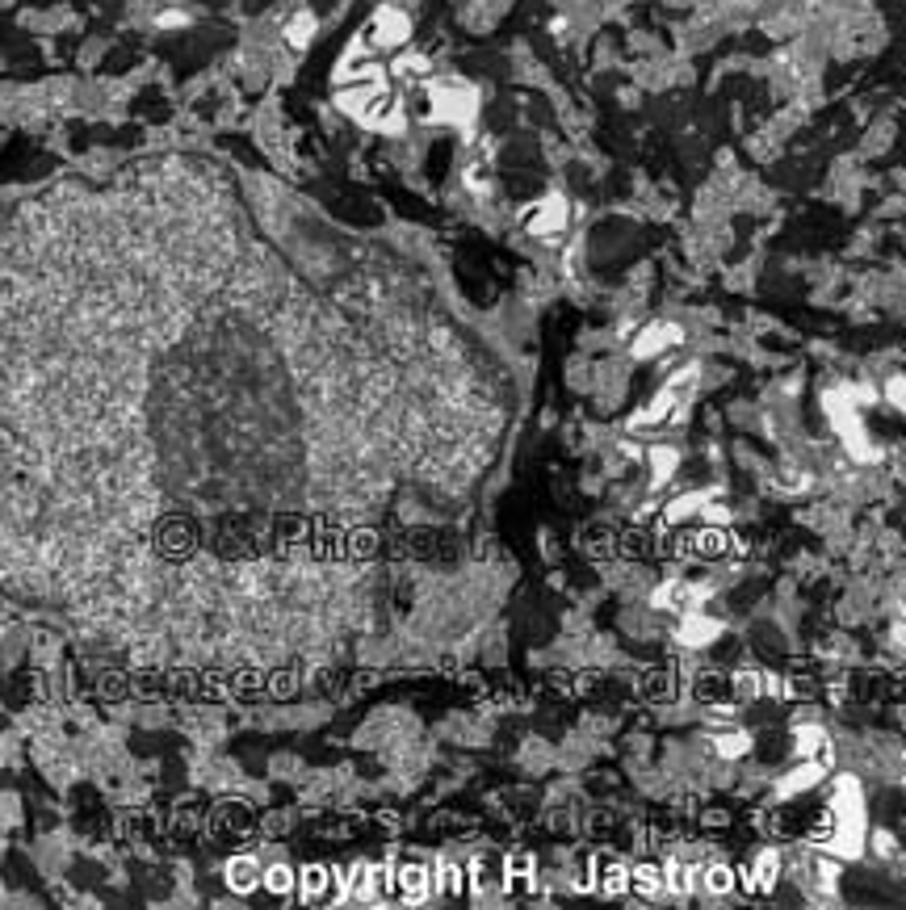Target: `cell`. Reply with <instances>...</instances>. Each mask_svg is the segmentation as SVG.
<instances>
[{
    "label": "cell",
    "mask_w": 906,
    "mask_h": 910,
    "mask_svg": "<svg viewBox=\"0 0 906 910\" xmlns=\"http://www.w3.org/2000/svg\"><path fill=\"white\" fill-rule=\"evenodd\" d=\"M755 747H760V739H755V730L747 722H709V751H714V760L722 764H747Z\"/></svg>",
    "instance_id": "5"
},
{
    "label": "cell",
    "mask_w": 906,
    "mask_h": 910,
    "mask_svg": "<svg viewBox=\"0 0 906 910\" xmlns=\"http://www.w3.org/2000/svg\"><path fill=\"white\" fill-rule=\"evenodd\" d=\"M881 403H890L894 411L906 416V374H890L886 382H881Z\"/></svg>",
    "instance_id": "18"
},
{
    "label": "cell",
    "mask_w": 906,
    "mask_h": 910,
    "mask_svg": "<svg viewBox=\"0 0 906 910\" xmlns=\"http://www.w3.org/2000/svg\"><path fill=\"white\" fill-rule=\"evenodd\" d=\"M567 223H571V210H567V202L558 198V193H550V198L533 202L525 210V231L537 235V240H554V235H563Z\"/></svg>",
    "instance_id": "10"
},
{
    "label": "cell",
    "mask_w": 906,
    "mask_h": 910,
    "mask_svg": "<svg viewBox=\"0 0 906 910\" xmlns=\"http://www.w3.org/2000/svg\"><path fill=\"white\" fill-rule=\"evenodd\" d=\"M680 344H684V323H676V319H651V323H642V328L634 332L630 357L634 361H659L663 353H676Z\"/></svg>",
    "instance_id": "7"
},
{
    "label": "cell",
    "mask_w": 906,
    "mask_h": 910,
    "mask_svg": "<svg viewBox=\"0 0 906 910\" xmlns=\"http://www.w3.org/2000/svg\"><path fill=\"white\" fill-rule=\"evenodd\" d=\"M818 407H823V420H827V428L835 432V441L844 445L848 462H856V466H877L881 458H886V453H881V445H877V437L869 432V424H865V411H860V407L844 395V390H839V382L818 390Z\"/></svg>",
    "instance_id": "2"
},
{
    "label": "cell",
    "mask_w": 906,
    "mask_h": 910,
    "mask_svg": "<svg viewBox=\"0 0 906 910\" xmlns=\"http://www.w3.org/2000/svg\"><path fill=\"white\" fill-rule=\"evenodd\" d=\"M902 793H906V776H902Z\"/></svg>",
    "instance_id": "21"
},
{
    "label": "cell",
    "mask_w": 906,
    "mask_h": 910,
    "mask_svg": "<svg viewBox=\"0 0 906 910\" xmlns=\"http://www.w3.org/2000/svg\"><path fill=\"white\" fill-rule=\"evenodd\" d=\"M315 17L311 13H298L294 21H290V26H286V42H290V47L294 51H302V47H311V38H315Z\"/></svg>",
    "instance_id": "17"
},
{
    "label": "cell",
    "mask_w": 906,
    "mask_h": 910,
    "mask_svg": "<svg viewBox=\"0 0 906 910\" xmlns=\"http://www.w3.org/2000/svg\"><path fill=\"white\" fill-rule=\"evenodd\" d=\"M714 600V588L709 583H688V579H663L651 588L646 604H651V613H684V609H697V604H709Z\"/></svg>",
    "instance_id": "6"
},
{
    "label": "cell",
    "mask_w": 906,
    "mask_h": 910,
    "mask_svg": "<svg viewBox=\"0 0 906 910\" xmlns=\"http://www.w3.org/2000/svg\"><path fill=\"white\" fill-rule=\"evenodd\" d=\"M365 38H370L374 47H382V51H395V47H403V42L412 38V17H407L403 9H395V5H382L370 17V30H365Z\"/></svg>",
    "instance_id": "11"
},
{
    "label": "cell",
    "mask_w": 906,
    "mask_h": 910,
    "mask_svg": "<svg viewBox=\"0 0 906 910\" xmlns=\"http://www.w3.org/2000/svg\"><path fill=\"white\" fill-rule=\"evenodd\" d=\"M697 382H701V365L697 361H688V365H680L676 374H667V390H676L680 399H693V390H697Z\"/></svg>",
    "instance_id": "16"
},
{
    "label": "cell",
    "mask_w": 906,
    "mask_h": 910,
    "mask_svg": "<svg viewBox=\"0 0 906 910\" xmlns=\"http://www.w3.org/2000/svg\"><path fill=\"white\" fill-rule=\"evenodd\" d=\"M789 755H827V760H835V743L827 726L814 718H797L789 726Z\"/></svg>",
    "instance_id": "14"
},
{
    "label": "cell",
    "mask_w": 906,
    "mask_h": 910,
    "mask_svg": "<svg viewBox=\"0 0 906 910\" xmlns=\"http://www.w3.org/2000/svg\"><path fill=\"white\" fill-rule=\"evenodd\" d=\"M726 634V621L718 613H709L705 604H697V609H684L676 613V625H672V642L680 650H709V646H718Z\"/></svg>",
    "instance_id": "4"
},
{
    "label": "cell",
    "mask_w": 906,
    "mask_h": 910,
    "mask_svg": "<svg viewBox=\"0 0 906 910\" xmlns=\"http://www.w3.org/2000/svg\"><path fill=\"white\" fill-rule=\"evenodd\" d=\"M747 877H751V885H760V890H768V885H776V877H781V852H772V848L755 852V856H751V869H747Z\"/></svg>",
    "instance_id": "15"
},
{
    "label": "cell",
    "mask_w": 906,
    "mask_h": 910,
    "mask_svg": "<svg viewBox=\"0 0 906 910\" xmlns=\"http://www.w3.org/2000/svg\"><path fill=\"white\" fill-rule=\"evenodd\" d=\"M831 772H835V760H827V755H789L785 772L772 776V801H776V806L802 801L814 789H823Z\"/></svg>",
    "instance_id": "3"
},
{
    "label": "cell",
    "mask_w": 906,
    "mask_h": 910,
    "mask_svg": "<svg viewBox=\"0 0 906 910\" xmlns=\"http://www.w3.org/2000/svg\"><path fill=\"white\" fill-rule=\"evenodd\" d=\"M684 411H688V399H680L676 390L659 386L651 403H642L638 411H630L625 428H630V432H655V428H663V424H684V420H680Z\"/></svg>",
    "instance_id": "9"
},
{
    "label": "cell",
    "mask_w": 906,
    "mask_h": 910,
    "mask_svg": "<svg viewBox=\"0 0 906 910\" xmlns=\"http://www.w3.org/2000/svg\"><path fill=\"white\" fill-rule=\"evenodd\" d=\"M428 101H433V118L441 122H470L474 118V105H479V97H474L470 84L462 80H433L428 84Z\"/></svg>",
    "instance_id": "8"
},
{
    "label": "cell",
    "mask_w": 906,
    "mask_h": 910,
    "mask_svg": "<svg viewBox=\"0 0 906 910\" xmlns=\"http://www.w3.org/2000/svg\"><path fill=\"white\" fill-rule=\"evenodd\" d=\"M714 495H722V487H684L676 491L672 500H663V520L667 525H693V520H701L705 504L714 500Z\"/></svg>",
    "instance_id": "12"
},
{
    "label": "cell",
    "mask_w": 906,
    "mask_h": 910,
    "mask_svg": "<svg viewBox=\"0 0 906 910\" xmlns=\"http://www.w3.org/2000/svg\"><path fill=\"white\" fill-rule=\"evenodd\" d=\"M869 789L856 772H831L827 776V806H823V822L810 835L814 848H823L835 860H860L869 852Z\"/></svg>",
    "instance_id": "1"
},
{
    "label": "cell",
    "mask_w": 906,
    "mask_h": 910,
    "mask_svg": "<svg viewBox=\"0 0 906 910\" xmlns=\"http://www.w3.org/2000/svg\"><path fill=\"white\" fill-rule=\"evenodd\" d=\"M395 72H399V76H424V72H428V59H420V55H399V59H395Z\"/></svg>",
    "instance_id": "19"
},
{
    "label": "cell",
    "mask_w": 906,
    "mask_h": 910,
    "mask_svg": "<svg viewBox=\"0 0 906 910\" xmlns=\"http://www.w3.org/2000/svg\"><path fill=\"white\" fill-rule=\"evenodd\" d=\"M642 462H646V483H651V491H663V487L680 474L684 453H680V445H672V441H655V445L642 449Z\"/></svg>",
    "instance_id": "13"
},
{
    "label": "cell",
    "mask_w": 906,
    "mask_h": 910,
    "mask_svg": "<svg viewBox=\"0 0 906 910\" xmlns=\"http://www.w3.org/2000/svg\"><path fill=\"white\" fill-rule=\"evenodd\" d=\"M160 26H185V13H164Z\"/></svg>",
    "instance_id": "20"
}]
</instances>
